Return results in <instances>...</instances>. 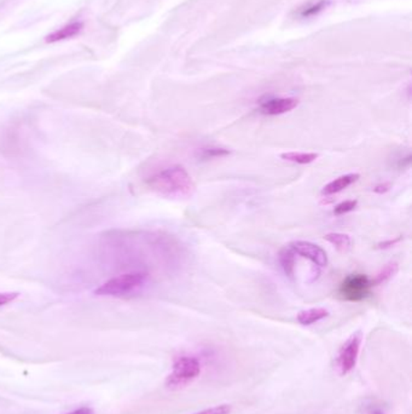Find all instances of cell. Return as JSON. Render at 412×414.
<instances>
[{
    "mask_svg": "<svg viewBox=\"0 0 412 414\" xmlns=\"http://www.w3.org/2000/svg\"><path fill=\"white\" fill-rule=\"evenodd\" d=\"M230 154H231V152L229 149L209 147V148L201 149L199 157L202 160H208V159L224 158V157H227Z\"/></svg>",
    "mask_w": 412,
    "mask_h": 414,
    "instance_id": "15",
    "label": "cell"
},
{
    "mask_svg": "<svg viewBox=\"0 0 412 414\" xmlns=\"http://www.w3.org/2000/svg\"><path fill=\"white\" fill-rule=\"evenodd\" d=\"M325 1L324 0H322L320 3H317V4L310 5V6H307V8H304L302 10V17H308V16H313V15L318 14L320 11L324 9L325 8Z\"/></svg>",
    "mask_w": 412,
    "mask_h": 414,
    "instance_id": "17",
    "label": "cell"
},
{
    "mask_svg": "<svg viewBox=\"0 0 412 414\" xmlns=\"http://www.w3.org/2000/svg\"><path fill=\"white\" fill-rule=\"evenodd\" d=\"M147 279H148V274H145L143 271L125 273L106 281L94 291V294L98 296L122 297V296L133 294L140 287H143L144 284L147 282Z\"/></svg>",
    "mask_w": 412,
    "mask_h": 414,
    "instance_id": "2",
    "label": "cell"
},
{
    "mask_svg": "<svg viewBox=\"0 0 412 414\" xmlns=\"http://www.w3.org/2000/svg\"><path fill=\"white\" fill-rule=\"evenodd\" d=\"M17 297H19V294H16V292H4V294H0V307L14 302L15 299Z\"/></svg>",
    "mask_w": 412,
    "mask_h": 414,
    "instance_id": "19",
    "label": "cell"
},
{
    "mask_svg": "<svg viewBox=\"0 0 412 414\" xmlns=\"http://www.w3.org/2000/svg\"><path fill=\"white\" fill-rule=\"evenodd\" d=\"M361 338H363V335H361V332L354 333L343 343V347L338 350L336 366H338V371L343 376H346L348 373L352 372L354 367H356L358 355H359V350H361Z\"/></svg>",
    "mask_w": 412,
    "mask_h": 414,
    "instance_id": "5",
    "label": "cell"
},
{
    "mask_svg": "<svg viewBox=\"0 0 412 414\" xmlns=\"http://www.w3.org/2000/svg\"><path fill=\"white\" fill-rule=\"evenodd\" d=\"M147 183L154 191L168 198H190L196 191L190 173L181 165H173L158 171Z\"/></svg>",
    "mask_w": 412,
    "mask_h": 414,
    "instance_id": "1",
    "label": "cell"
},
{
    "mask_svg": "<svg viewBox=\"0 0 412 414\" xmlns=\"http://www.w3.org/2000/svg\"><path fill=\"white\" fill-rule=\"evenodd\" d=\"M201 374V363L194 356H181L173 363L171 374L166 384L170 388H181L195 381Z\"/></svg>",
    "mask_w": 412,
    "mask_h": 414,
    "instance_id": "3",
    "label": "cell"
},
{
    "mask_svg": "<svg viewBox=\"0 0 412 414\" xmlns=\"http://www.w3.org/2000/svg\"><path fill=\"white\" fill-rule=\"evenodd\" d=\"M369 414H385V413H384V412H382V411H381L380 408H371V410L369 411Z\"/></svg>",
    "mask_w": 412,
    "mask_h": 414,
    "instance_id": "24",
    "label": "cell"
},
{
    "mask_svg": "<svg viewBox=\"0 0 412 414\" xmlns=\"http://www.w3.org/2000/svg\"><path fill=\"white\" fill-rule=\"evenodd\" d=\"M358 205V200H346L340 202L338 205L335 206L333 209V214L336 216H343V214H348L353 209H356Z\"/></svg>",
    "mask_w": 412,
    "mask_h": 414,
    "instance_id": "16",
    "label": "cell"
},
{
    "mask_svg": "<svg viewBox=\"0 0 412 414\" xmlns=\"http://www.w3.org/2000/svg\"><path fill=\"white\" fill-rule=\"evenodd\" d=\"M402 239L403 237H395V239H390V240H387V241H382L379 244V248H388V247L394 246V245H397L399 241H402Z\"/></svg>",
    "mask_w": 412,
    "mask_h": 414,
    "instance_id": "20",
    "label": "cell"
},
{
    "mask_svg": "<svg viewBox=\"0 0 412 414\" xmlns=\"http://www.w3.org/2000/svg\"><path fill=\"white\" fill-rule=\"evenodd\" d=\"M398 270L399 266L397 263H389L387 266H384V269L381 270L375 279L372 280V284H374V286L384 284L386 281H388L389 279H392L394 275L398 273Z\"/></svg>",
    "mask_w": 412,
    "mask_h": 414,
    "instance_id": "14",
    "label": "cell"
},
{
    "mask_svg": "<svg viewBox=\"0 0 412 414\" xmlns=\"http://www.w3.org/2000/svg\"><path fill=\"white\" fill-rule=\"evenodd\" d=\"M411 164V155L409 154L406 158H404L400 163H399V168H409Z\"/></svg>",
    "mask_w": 412,
    "mask_h": 414,
    "instance_id": "22",
    "label": "cell"
},
{
    "mask_svg": "<svg viewBox=\"0 0 412 414\" xmlns=\"http://www.w3.org/2000/svg\"><path fill=\"white\" fill-rule=\"evenodd\" d=\"M83 29V22H73V24H67L62 29H57L47 37V42H57L74 38L79 34Z\"/></svg>",
    "mask_w": 412,
    "mask_h": 414,
    "instance_id": "9",
    "label": "cell"
},
{
    "mask_svg": "<svg viewBox=\"0 0 412 414\" xmlns=\"http://www.w3.org/2000/svg\"><path fill=\"white\" fill-rule=\"evenodd\" d=\"M390 189V184L389 183H381L374 188V191L377 194H384L386 191H388Z\"/></svg>",
    "mask_w": 412,
    "mask_h": 414,
    "instance_id": "21",
    "label": "cell"
},
{
    "mask_svg": "<svg viewBox=\"0 0 412 414\" xmlns=\"http://www.w3.org/2000/svg\"><path fill=\"white\" fill-rule=\"evenodd\" d=\"M68 414H93L92 410L91 408H88V407H83V408H79V410L73 411V412H70Z\"/></svg>",
    "mask_w": 412,
    "mask_h": 414,
    "instance_id": "23",
    "label": "cell"
},
{
    "mask_svg": "<svg viewBox=\"0 0 412 414\" xmlns=\"http://www.w3.org/2000/svg\"><path fill=\"white\" fill-rule=\"evenodd\" d=\"M372 287V280L365 274H351L340 285L338 296L347 302H361L370 296Z\"/></svg>",
    "mask_w": 412,
    "mask_h": 414,
    "instance_id": "4",
    "label": "cell"
},
{
    "mask_svg": "<svg viewBox=\"0 0 412 414\" xmlns=\"http://www.w3.org/2000/svg\"><path fill=\"white\" fill-rule=\"evenodd\" d=\"M359 177H361L359 173H347V175L340 176L336 180H333V181L328 183L322 189V196H333V194H338L340 191H345L346 188L353 184L354 182H357Z\"/></svg>",
    "mask_w": 412,
    "mask_h": 414,
    "instance_id": "8",
    "label": "cell"
},
{
    "mask_svg": "<svg viewBox=\"0 0 412 414\" xmlns=\"http://www.w3.org/2000/svg\"><path fill=\"white\" fill-rule=\"evenodd\" d=\"M317 153H305V152H287V153L281 154V158L292 163L300 164V165H307V164L313 163L318 159Z\"/></svg>",
    "mask_w": 412,
    "mask_h": 414,
    "instance_id": "12",
    "label": "cell"
},
{
    "mask_svg": "<svg viewBox=\"0 0 412 414\" xmlns=\"http://www.w3.org/2000/svg\"><path fill=\"white\" fill-rule=\"evenodd\" d=\"M231 411V406L225 404V405L214 406V407H211V408L194 414H230Z\"/></svg>",
    "mask_w": 412,
    "mask_h": 414,
    "instance_id": "18",
    "label": "cell"
},
{
    "mask_svg": "<svg viewBox=\"0 0 412 414\" xmlns=\"http://www.w3.org/2000/svg\"><path fill=\"white\" fill-rule=\"evenodd\" d=\"M329 317V310L325 308H311L297 314V320L300 325L311 326L315 322L322 321L325 317Z\"/></svg>",
    "mask_w": 412,
    "mask_h": 414,
    "instance_id": "10",
    "label": "cell"
},
{
    "mask_svg": "<svg viewBox=\"0 0 412 414\" xmlns=\"http://www.w3.org/2000/svg\"><path fill=\"white\" fill-rule=\"evenodd\" d=\"M299 106L294 97H267L260 103V112L265 116H281L292 112Z\"/></svg>",
    "mask_w": 412,
    "mask_h": 414,
    "instance_id": "7",
    "label": "cell"
},
{
    "mask_svg": "<svg viewBox=\"0 0 412 414\" xmlns=\"http://www.w3.org/2000/svg\"><path fill=\"white\" fill-rule=\"evenodd\" d=\"M289 246L292 247V251L295 252L297 255L310 260L311 262L315 263V266H320V268L328 266V255L317 244L297 240V241H292Z\"/></svg>",
    "mask_w": 412,
    "mask_h": 414,
    "instance_id": "6",
    "label": "cell"
},
{
    "mask_svg": "<svg viewBox=\"0 0 412 414\" xmlns=\"http://www.w3.org/2000/svg\"><path fill=\"white\" fill-rule=\"evenodd\" d=\"M325 240L336 247L340 251H348L352 246V240L347 234L329 233L325 235Z\"/></svg>",
    "mask_w": 412,
    "mask_h": 414,
    "instance_id": "13",
    "label": "cell"
},
{
    "mask_svg": "<svg viewBox=\"0 0 412 414\" xmlns=\"http://www.w3.org/2000/svg\"><path fill=\"white\" fill-rule=\"evenodd\" d=\"M295 256H297V253L292 251L290 246L283 247L282 250L279 251V255H278L283 271L289 278H292V275H294V271H295V261H297Z\"/></svg>",
    "mask_w": 412,
    "mask_h": 414,
    "instance_id": "11",
    "label": "cell"
}]
</instances>
